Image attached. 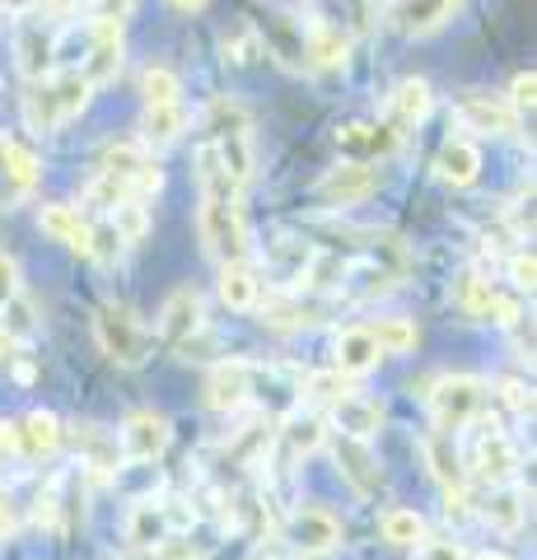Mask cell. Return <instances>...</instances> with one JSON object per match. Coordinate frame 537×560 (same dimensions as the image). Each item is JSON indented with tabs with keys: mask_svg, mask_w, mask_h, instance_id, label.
Wrapping results in <instances>:
<instances>
[{
	"mask_svg": "<svg viewBox=\"0 0 537 560\" xmlns=\"http://www.w3.org/2000/svg\"><path fill=\"white\" fill-rule=\"evenodd\" d=\"M183 131H187V113H183V103L145 108V140H154V145H168V140H178Z\"/></svg>",
	"mask_w": 537,
	"mask_h": 560,
	"instance_id": "cell-34",
	"label": "cell"
},
{
	"mask_svg": "<svg viewBox=\"0 0 537 560\" xmlns=\"http://www.w3.org/2000/svg\"><path fill=\"white\" fill-rule=\"evenodd\" d=\"M24 117L33 131H57L61 127V108L57 98H51V84H33V90L24 94Z\"/></svg>",
	"mask_w": 537,
	"mask_h": 560,
	"instance_id": "cell-36",
	"label": "cell"
},
{
	"mask_svg": "<svg viewBox=\"0 0 537 560\" xmlns=\"http://www.w3.org/2000/svg\"><path fill=\"white\" fill-rule=\"evenodd\" d=\"M533 90H537V75H533V70H518L514 84H510V108H514V113L533 108Z\"/></svg>",
	"mask_w": 537,
	"mask_h": 560,
	"instance_id": "cell-46",
	"label": "cell"
},
{
	"mask_svg": "<svg viewBox=\"0 0 537 560\" xmlns=\"http://www.w3.org/2000/svg\"><path fill=\"white\" fill-rule=\"evenodd\" d=\"M425 463H430V471H435V477L448 486V495H454V490H463V463H458V448H454V440H448V434H430L425 440Z\"/></svg>",
	"mask_w": 537,
	"mask_h": 560,
	"instance_id": "cell-28",
	"label": "cell"
},
{
	"mask_svg": "<svg viewBox=\"0 0 537 560\" xmlns=\"http://www.w3.org/2000/svg\"><path fill=\"white\" fill-rule=\"evenodd\" d=\"M127 10H131V0H103V14H98V20H117V24H122Z\"/></svg>",
	"mask_w": 537,
	"mask_h": 560,
	"instance_id": "cell-53",
	"label": "cell"
},
{
	"mask_svg": "<svg viewBox=\"0 0 537 560\" xmlns=\"http://www.w3.org/2000/svg\"><path fill=\"white\" fill-rule=\"evenodd\" d=\"M285 440L294 453H314L323 444V420L318 416H308V420H294V425L285 430Z\"/></svg>",
	"mask_w": 537,
	"mask_h": 560,
	"instance_id": "cell-42",
	"label": "cell"
},
{
	"mask_svg": "<svg viewBox=\"0 0 537 560\" xmlns=\"http://www.w3.org/2000/svg\"><path fill=\"white\" fill-rule=\"evenodd\" d=\"M524 514H528V495L524 490H510V486H495L487 495V504H481V518L500 533H518L524 528Z\"/></svg>",
	"mask_w": 537,
	"mask_h": 560,
	"instance_id": "cell-24",
	"label": "cell"
},
{
	"mask_svg": "<svg viewBox=\"0 0 537 560\" xmlns=\"http://www.w3.org/2000/svg\"><path fill=\"white\" fill-rule=\"evenodd\" d=\"M5 346H10V341H5V337H0V364H5Z\"/></svg>",
	"mask_w": 537,
	"mask_h": 560,
	"instance_id": "cell-58",
	"label": "cell"
},
{
	"mask_svg": "<svg viewBox=\"0 0 537 560\" xmlns=\"http://www.w3.org/2000/svg\"><path fill=\"white\" fill-rule=\"evenodd\" d=\"M370 331H374V341L384 355H407V350H416V323L411 318H384Z\"/></svg>",
	"mask_w": 537,
	"mask_h": 560,
	"instance_id": "cell-38",
	"label": "cell"
},
{
	"mask_svg": "<svg viewBox=\"0 0 537 560\" xmlns=\"http://www.w3.org/2000/svg\"><path fill=\"white\" fill-rule=\"evenodd\" d=\"M500 397H505V407H510V411H518V416H533V393H528V383L505 378V383H500Z\"/></svg>",
	"mask_w": 537,
	"mask_h": 560,
	"instance_id": "cell-45",
	"label": "cell"
},
{
	"mask_svg": "<svg viewBox=\"0 0 537 560\" xmlns=\"http://www.w3.org/2000/svg\"><path fill=\"white\" fill-rule=\"evenodd\" d=\"M487 318H495L500 327H514L524 313H518V304L514 300H505V294H491V304H487Z\"/></svg>",
	"mask_w": 537,
	"mask_h": 560,
	"instance_id": "cell-49",
	"label": "cell"
},
{
	"mask_svg": "<svg viewBox=\"0 0 537 560\" xmlns=\"http://www.w3.org/2000/svg\"><path fill=\"white\" fill-rule=\"evenodd\" d=\"M47 84H51V98H57V108H61V121L80 117V113H84V103H90V94H94V84L84 80L80 70H66V75L47 80Z\"/></svg>",
	"mask_w": 537,
	"mask_h": 560,
	"instance_id": "cell-31",
	"label": "cell"
},
{
	"mask_svg": "<svg viewBox=\"0 0 537 560\" xmlns=\"http://www.w3.org/2000/svg\"><path fill=\"white\" fill-rule=\"evenodd\" d=\"M472 560H510L505 551H481V556H472Z\"/></svg>",
	"mask_w": 537,
	"mask_h": 560,
	"instance_id": "cell-56",
	"label": "cell"
},
{
	"mask_svg": "<svg viewBox=\"0 0 537 560\" xmlns=\"http://www.w3.org/2000/svg\"><path fill=\"white\" fill-rule=\"evenodd\" d=\"M168 448V420L154 411H131L122 420V453L136 463H150Z\"/></svg>",
	"mask_w": 537,
	"mask_h": 560,
	"instance_id": "cell-12",
	"label": "cell"
},
{
	"mask_svg": "<svg viewBox=\"0 0 537 560\" xmlns=\"http://www.w3.org/2000/svg\"><path fill=\"white\" fill-rule=\"evenodd\" d=\"M388 108L397 117V127H416V121H425L430 108H435V94H430L425 80H402L388 98Z\"/></svg>",
	"mask_w": 537,
	"mask_h": 560,
	"instance_id": "cell-26",
	"label": "cell"
},
{
	"mask_svg": "<svg viewBox=\"0 0 537 560\" xmlns=\"http://www.w3.org/2000/svg\"><path fill=\"white\" fill-rule=\"evenodd\" d=\"M220 300H224V308H234V313L257 308V300H262V280L253 276L248 261H234V267L220 271Z\"/></svg>",
	"mask_w": 537,
	"mask_h": 560,
	"instance_id": "cell-20",
	"label": "cell"
},
{
	"mask_svg": "<svg viewBox=\"0 0 537 560\" xmlns=\"http://www.w3.org/2000/svg\"><path fill=\"white\" fill-rule=\"evenodd\" d=\"M201 243H206V253L224 261V267L248 261L253 238H248L244 201H238L234 183H206L201 187Z\"/></svg>",
	"mask_w": 537,
	"mask_h": 560,
	"instance_id": "cell-1",
	"label": "cell"
},
{
	"mask_svg": "<svg viewBox=\"0 0 537 560\" xmlns=\"http://www.w3.org/2000/svg\"><path fill=\"white\" fill-rule=\"evenodd\" d=\"M10 528H14V510H10V495L0 490V537H5Z\"/></svg>",
	"mask_w": 537,
	"mask_h": 560,
	"instance_id": "cell-54",
	"label": "cell"
},
{
	"mask_svg": "<svg viewBox=\"0 0 537 560\" xmlns=\"http://www.w3.org/2000/svg\"><path fill=\"white\" fill-rule=\"evenodd\" d=\"M421 560H467L458 541H430V547L421 551Z\"/></svg>",
	"mask_w": 537,
	"mask_h": 560,
	"instance_id": "cell-51",
	"label": "cell"
},
{
	"mask_svg": "<svg viewBox=\"0 0 537 560\" xmlns=\"http://www.w3.org/2000/svg\"><path fill=\"white\" fill-rule=\"evenodd\" d=\"M304 61H314V66H346L351 61V38L341 33V24H314L308 28Z\"/></svg>",
	"mask_w": 537,
	"mask_h": 560,
	"instance_id": "cell-22",
	"label": "cell"
},
{
	"mask_svg": "<svg viewBox=\"0 0 537 560\" xmlns=\"http://www.w3.org/2000/svg\"><path fill=\"white\" fill-rule=\"evenodd\" d=\"M0 313H5V331H0L5 341H28L38 331V313H33V300H24V294H14Z\"/></svg>",
	"mask_w": 537,
	"mask_h": 560,
	"instance_id": "cell-40",
	"label": "cell"
},
{
	"mask_svg": "<svg viewBox=\"0 0 537 560\" xmlns=\"http://www.w3.org/2000/svg\"><path fill=\"white\" fill-rule=\"evenodd\" d=\"M150 160H145V150L136 145V140H117V145H108L103 150V164H98V173H108V178H117L122 187H131V178L141 173ZM131 197V191H127Z\"/></svg>",
	"mask_w": 537,
	"mask_h": 560,
	"instance_id": "cell-29",
	"label": "cell"
},
{
	"mask_svg": "<svg viewBox=\"0 0 537 560\" xmlns=\"http://www.w3.org/2000/svg\"><path fill=\"white\" fill-rule=\"evenodd\" d=\"M477 168H481V150L472 145V140H444V150H440V178L444 183L472 187Z\"/></svg>",
	"mask_w": 537,
	"mask_h": 560,
	"instance_id": "cell-25",
	"label": "cell"
},
{
	"mask_svg": "<svg viewBox=\"0 0 537 560\" xmlns=\"http://www.w3.org/2000/svg\"><path fill=\"white\" fill-rule=\"evenodd\" d=\"M14 453H20V425L0 420V458H14Z\"/></svg>",
	"mask_w": 537,
	"mask_h": 560,
	"instance_id": "cell-52",
	"label": "cell"
},
{
	"mask_svg": "<svg viewBox=\"0 0 537 560\" xmlns=\"http://www.w3.org/2000/svg\"><path fill=\"white\" fill-rule=\"evenodd\" d=\"M75 448H80L84 467L103 471V477H108V471L122 463V453H117V440H113V434H103L98 425H80V430H75Z\"/></svg>",
	"mask_w": 537,
	"mask_h": 560,
	"instance_id": "cell-27",
	"label": "cell"
},
{
	"mask_svg": "<svg viewBox=\"0 0 537 560\" xmlns=\"http://www.w3.org/2000/svg\"><path fill=\"white\" fill-rule=\"evenodd\" d=\"M94 337L103 346V355L113 364H122V370H141L150 360V331L127 304H103L94 313Z\"/></svg>",
	"mask_w": 537,
	"mask_h": 560,
	"instance_id": "cell-2",
	"label": "cell"
},
{
	"mask_svg": "<svg viewBox=\"0 0 537 560\" xmlns=\"http://www.w3.org/2000/svg\"><path fill=\"white\" fill-rule=\"evenodd\" d=\"M481 401H487V383L472 374H454L440 378V388L430 393V411H435V434L454 440L458 430H467L481 416Z\"/></svg>",
	"mask_w": 537,
	"mask_h": 560,
	"instance_id": "cell-3",
	"label": "cell"
},
{
	"mask_svg": "<svg viewBox=\"0 0 537 560\" xmlns=\"http://www.w3.org/2000/svg\"><path fill=\"white\" fill-rule=\"evenodd\" d=\"M332 463L360 495H374L378 481H384V467H378L374 448L365 440H351V434H332Z\"/></svg>",
	"mask_w": 537,
	"mask_h": 560,
	"instance_id": "cell-6",
	"label": "cell"
},
{
	"mask_svg": "<svg viewBox=\"0 0 537 560\" xmlns=\"http://www.w3.org/2000/svg\"><path fill=\"white\" fill-rule=\"evenodd\" d=\"M510 280H514V290H528V294H533V280H537L533 253H514V257H510Z\"/></svg>",
	"mask_w": 537,
	"mask_h": 560,
	"instance_id": "cell-48",
	"label": "cell"
},
{
	"mask_svg": "<svg viewBox=\"0 0 537 560\" xmlns=\"http://www.w3.org/2000/svg\"><path fill=\"white\" fill-rule=\"evenodd\" d=\"M337 145L351 154H384L393 145V136H384V127H365V121H351V127L337 131Z\"/></svg>",
	"mask_w": 537,
	"mask_h": 560,
	"instance_id": "cell-37",
	"label": "cell"
},
{
	"mask_svg": "<svg viewBox=\"0 0 537 560\" xmlns=\"http://www.w3.org/2000/svg\"><path fill=\"white\" fill-rule=\"evenodd\" d=\"M308 397L332 401V407H337V401L346 397V383H341V374H337V370H332V374H314V378H308Z\"/></svg>",
	"mask_w": 537,
	"mask_h": 560,
	"instance_id": "cell-43",
	"label": "cell"
},
{
	"mask_svg": "<svg viewBox=\"0 0 537 560\" xmlns=\"http://www.w3.org/2000/svg\"><path fill=\"white\" fill-rule=\"evenodd\" d=\"M454 113H458L463 127L487 131V136H510V131H518V113L510 108V103L481 94V90H467V94L454 103Z\"/></svg>",
	"mask_w": 537,
	"mask_h": 560,
	"instance_id": "cell-7",
	"label": "cell"
},
{
	"mask_svg": "<svg viewBox=\"0 0 537 560\" xmlns=\"http://www.w3.org/2000/svg\"><path fill=\"white\" fill-rule=\"evenodd\" d=\"M201 323H206L201 294L187 290V285L173 290L164 300V308H160V337L168 346H178V350H187V346H192V337H201Z\"/></svg>",
	"mask_w": 537,
	"mask_h": 560,
	"instance_id": "cell-4",
	"label": "cell"
},
{
	"mask_svg": "<svg viewBox=\"0 0 537 560\" xmlns=\"http://www.w3.org/2000/svg\"><path fill=\"white\" fill-rule=\"evenodd\" d=\"M14 57H20V70L28 80H43L51 61H57V33L43 20H24L20 33H14Z\"/></svg>",
	"mask_w": 537,
	"mask_h": 560,
	"instance_id": "cell-11",
	"label": "cell"
},
{
	"mask_svg": "<svg viewBox=\"0 0 537 560\" xmlns=\"http://www.w3.org/2000/svg\"><path fill=\"white\" fill-rule=\"evenodd\" d=\"M458 5L463 0H397L388 10V24L397 33H435Z\"/></svg>",
	"mask_w": 537,
	"mask_h": 560,
	"instance_id": "cell-17",
	"label": "cell"
},
{
	"mask_svg": "<svg viewBox=\"0 0 537 560\" xmlns=\"http://www.w3.org/2000/svg\"><path fill=\"white\" fill-rule=\"evenodd\" d=\"M318 318H323V308L300 300V294H276V300H267V308H262V323L276 331H300V327H314Z\"/></svg>",
	"mask_w": 537,
	"mask_h": 560,
	"instance_id": "cell-23",
	"label": "cell"
},
{
	"mask_svg": "<svg viewBox=\"0 0 537 560\" xmlns=\"http://www.w3.org/2000/svg\"><path fill=\"white\" fill-rule=\"evenodd\" d=\"M332 420H337V434H351V440L370 444L378 425H384V411H378V401H370L365 393H346L332 407Z\"/></svg>",
	"mask_w": 537,
	"mask_h": 560,
	"instance_id": "cell-18",
	"label": "cell"
},
{
	"mask_svg": "<svg viewBox=\"0 0 537 560\" xmlns=\"http://www.w3.org/2000/svg\"><path fill=\"white\" fill-rule=\"evenodd\" d=\"M38 224H43L47 238L66 243V248L80 253V257H90V248H94V234L90 230H94V224H84L75 206H43L38 210Z\"/></svg>",
	"mask_w": 537,
	"mask_h": 560,
	"instance_id": "cell-15",
	"label": "cell"
},
{
	"mask_svg": "<svg viewBox=\"0 0 537 560\" xmlns=\"http://www.w3.org/2000/svg\"><path fill=\"white\" fill-rule=\"evenodd\" d=\"M150 556H154V560H201V547H192L187 537H164Z\"/></svg>",
	"mask_w": 537,
	"mask_h": 560,
	"instance_id": "cell-44",
	"label": "cell"
},
{
	"mask_svg": "<svg viewBox=\"0 0 537 560\" xmlns=\"http://www.w3.org/2000/svg\"><path fill=\"white\" fill-rule=\"evenodd\" d=\"M173 10H183V14H197V10H206V0H173Z\"/></svg>",
	"mask_w": 537,
	"mask_h": 560,
	"instance_id": "cell-55",
	"label": "cell"
},
{
	"mask_svg": "<svg viewBox=\"0 0 537 560\" xmlns=\"http://www.w3.org/2000/svg\"><path fill=\"white\" fill-rule=\"evenodd\" d=\"M253 28H257V38H262V47H267V51H276V57H281L285 66H304V28L294 24L290 14L267 10Z\"/></svg>",
	"mask_w": 537,
	"mask_h": 560,
	"instance_id": "cell-16",
	"label": "cell"
},
{
	"mask_svg": "<svg viewBox=\"0 0 537 560\" xmlns=\"http://www.w3.org/2000/svg\"><path fill=\"white\" fill-rule=\"evenodd\" d=\"M378 533H384L388 547H416V541L425 537V518L416 510H388L378 518Z\"/></svg>",
	"mask_w": 537,
	"mask_h": 560,
	"instance_id": "cell-33",
	"label": "cell"
},
{
	"mask_svg": "<svg viewBox=\"0 0 537 560\" xmlns=\"http://www.w3.org/2000/svg\"><path fill=\"white\" fill-rule=\"evenodd\" d=\"M378 360H384V350H378L370 327H346L337 337V374L341 378L370 374V370H378Z\"/></svg>",
	"mask_w": 537,
	"mask_h": 560,
	"instance_id": "cell-14",
	"label": "cell"
},
{
	"mask_svg": "<svg viewBox=\"0 0 537 560\" xmlns=\"http://www.w3.org/2000/svg\"><path fill=\"white\" fill-rule=\"evenodd\" d=\"M141 94H145V108H164V103H178V94H183V80L173 75L168 66L150 61V66L141 70Z\"/></svg>",
	"mask_w": 537,
	"mask_h": 560,
	"instance_id": "cell-32",
	"label": "cell"
},
{
	"mask_svg": "<svg viewBox=\"0 0 537 560\" xmlns=\"http://www.w3.org/2000/svg\"><path fill=\"white\" fill-rule=\"evenodd\" d=\"M224 57L238 61V66H248L262 57V38H257V28L253 24H234L230 33H224Z\"/></svg>",
	"mask_w": 537,
	"mask_h": 560,
	"instance_id": "cell-41",
	"label": "cell"
},
{
	"mask_svg": "<svg viewBox=\"0 0 537 560\" xmlns=\"http://www.w3.org/2000/svg\"><path fill=\"white\" fill-rule=\"evenodd\" d=\"M113 234L122 238V248H127V243H141V238L150 234V206L136 201V197H127L122 206L113 210Z\"/></svg>",
	"mask_w": 537,
	"mask_h": 560,
	"instance_id": "cell-35",
	"label": "cell"
},
{
	"mask_svg": "<svg viewBox=\"0 0 537 560\" xmlns=\"http://www.w3.org/2000/svg\"><path fill=\"white\" fill-rule=\"evenodd\" d=\"M173 518H183V514H168L164 504L141 500L131 510V518H127V541H131L136 551H154L164 537H173Z\"/></svg>",
	"mask_w": 537,
	"mask_h": 560,
	"instance_id": "cell-19",
	"label": "cell"
},
{
	"mask_svg": "<svg viewBox=\"0 0 537 560\" xmlns=\"http://www.w3.org/2000/svg\"><path fill=\"white\" fill-rule=\"evenodd\" d=\"M0 173H5L14 187H33L43 168H38V154L28 145H20V140H0Z\"/></svg>",
	"mask_w": 537,
	"mask_h": 560,
	"instance_id": "cell-30",
	"label": "cell"
},
{
	"mask_svg": "<svg viewBox=\"0 0 537 560\" xmlns=\"http://www.w3.org/2000/svg\"><path fill=\"white\" fill-rule=\"evenodd\" d=\"M38 5H43V20L61 24V20H71V14L80 10V0H38Z\"/></svg>",
	"mask_w": 537,
	"mask_h": 560,
	"instance_id": "cell-50",
	"label": "cell"
},
{
	"mask_svg": "<svg viewBox=\"0 0 537 560\" xmlns=\"http://www.w3.org/2000/svg\"><path fill=\"white\" fill-rule=\"evenodd\" d=\"M253 397V364L244 360H224L206 378V407L211 411H238Z\"/></svg>",
	"mask_w": 537,
	"mask_h": 560,
	"instance_id": "cell-9",
	"label": "cell"
},
{
	"mask_svg": "<svg viewBox=\"0 0 537 560\" xmlns=\"http://www.w3.org/2000/svg\"><path fill=\"white\" fill-rule=\"evenodd\" d=\"M122 70V24L117 20H94V43H90V61L80 75L90 84H108Z\"/></svg>",
	"mask_w": 537,
	"mask_h": 560,
	"instance_id": "cell-10",
	"label": "cell"
},
{
	"mask_svg": "<svg viewBox=\"0 0 537 560\" xmlns=\"http://www.w3.org/2000/svg\"><path fill=\"white\" fill-rule=\"evenodd\" d=\"M5 10H24V5H33V0H0Z\"/></svg>",
	"mask_w": 537,
	"mask_h": 560,
	"instance_id": "cell-57",
	"label": "cell"
},
{
	"mask_svg": "<svg viewBox=\"0 0 537 560\" xmlns=\"http://www.w3.org/2000/svg\"><path fill=\"white\" fill-rule=\"evenodd\" d=\"M61 448V420L51 411H28L20 420V453L28 458H47V453Z\"/></svg>",
	"mask_w": 537,
	"mask_h": 560,
	"instance_id": "cell-21",
	"label": "cell"
},
{
	"mask_svg": "<svg viewBox=\"0 0 537 560\" xmlns=\"http://www.w3.org/2000/svg\"><path fill=\"white\" fill-rule=\"evenodd\" d=\"M472 467H477V477H481V481L510 486V481L518 477V453H514V444L505 440V434L491 425V430H481L477 453H472Z\"/></svg>",
	"mask_w": 537,
	"mask_h": 560,
	"instance_id": "cell-13",
	"label": "cell"
},
{
	"mask_svg": "<svg viewBox=\"0 0 537 560\" xmlns=\"http://www.w3.org/2000/svg\"><path fill=\"white\" fill-rule=\"evenodd\" d=\"M122 201H127V187L117 178H108V173H94V178L84 183V206L98 210V215H113Z\"/></svg>",
	"mask_w": 537,
	"mask_h": 560,
	"instance_id": "cell-39",
	"label": "cell"
},
{
	"mask_svg": "<svg viewBox=\"0 0 537 560\" xmlns=\"http://www.w3.org/2000/svg\"><path fill=\"white\" fill-rule=\"evenodd\" d=\"M14 294H20V261L10 253H0V308H5Z\"/></svg>",
	"mask_w": 537,
	"mask_h": 560,
	"instance_id": "cell-47",
	"label": "cell"
},
{
	"mask_svg": "<svg viewBox=\"0 0 537 560\" xmlns=\"http://www.w3.org/2000/svg\"><path fill=\"white\" fill-rule=\"evenodd\" d=\"M374 168L365 160H351V164H337V168H327L323 178H318V201L323 206H355V201H365L374 197Z\"/></svg>",
	"mask_w": 537,
	"mask_h": 560,
	"instance_id": "cell-5",
	"label": "cell"
},
{
	"mask_svg": "<svg viewBox=\"0 0 537 560\" xmlns=\"http://www.w3.org/2000/svg\"><path fill=\"white\" fill-rule=\"evenodd\" d=\"M341 541V523L318 510V504H308V510H300L290 518V547L300 556H327Z\"/></svg>",
	"mask_w": 537,
	"mask_h": 560,
	"instance_id": "cell-8",
	"label": "cell"
}]
</instances>
